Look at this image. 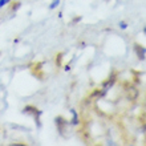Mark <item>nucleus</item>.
Returning a JSON list of instances; mask_svg holds the SVG:
<instances>
[{
	"label": "nucleus",
	"mask_w": 146,
	"mask_h": 146,
	"mask_svg": "<svg viewBox=\"0 0 146 146\" xmlns=\"http://www.w3.org/2000/svg\"><path fill=\"white\" fill-rule=\"evenodd\" d=\"M134 50H135V53H137V56H138L139 60H145L146 52H145V48H143V46L138 45V44H135V45H134Z\"/></svg>",
	"instance_id": "1"
},
{
	"label": "nucleus",
	"mask_w": 146,
	"mask_h": 146,
	"mask_svg": "<svg viewBox=\"0 0 146 146\" xmlns=\"http://www.w3.org/2000/svg\"><path fill=\"white\" fill-rule=\"evenodd\" d=\"M72 114H73V121H72V123H73V125H77V123H78V118H77L76 110H72Z\"/></svg>",
	"instance_id": "2"
},
{
	"label": "nucleus",
	"mask_w": 146,
	"mask_h": 146,
	"mask_svg": "<svg viewBox=\"0 0 146 146\" xmlns=\"http://www.w3.org/2000/svg\"><path fill=\"white\" fill-rule=\"evenodd\" d=\"M58 4H60V0H53V1H52V4H50V9H54V8L57 7Z\"/></svg>",
	"instance_id": "3"
},
{
	"label": "nucleus",
	"mask_w": 146,
	"mask_h": 146,
	"mask_svg": "<svg viewBox=\"0 0 146 146\" xmlns=\"http://www.w3.org/2000/svg\"><path fill=\"white\" fill-rule=\"evenodd\" d=\"M12 0H0V8H3L4 5H7L8 3H11Z\"/></svg>",
	"instance_id": "4"
},
{
	"label": "nucleus",
	"mask_w": 146,
	"mask_h": 146,
	"mask_svg": "<svg viewBox=\"0 0 146 146\" xmlns=\"http://www.w3.org/2000/svg\"><path fill=\"white\" fill-rule=\"evenodd\" d=\"M119 27L122 28V29H125V28H126L127 25H126V23H123V21H121V23H119Z\"/></svg>",
	"instance_id": "5"
}]
</instances>
